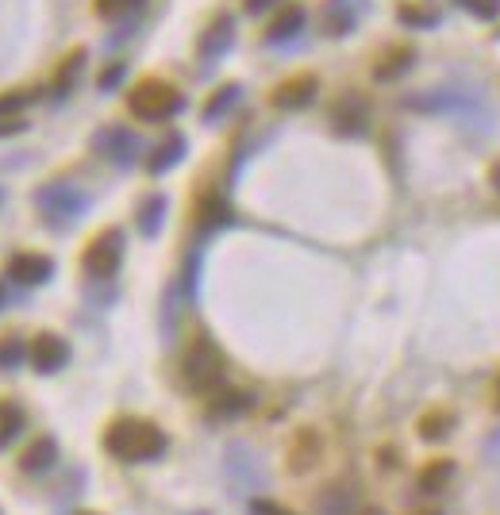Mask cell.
<instances>
[{"label":"cell","instance_id":"cell-1","mask_svg":"<svg viewBox=\"0 0 500 515\" xmlns=\"http://www.w3.org/2000/svg\"><path fill=\"white\" fill-rule=\"evenodd\" d=\"M408 108L416 112H435V116H450V120L466 123L474 131H493L497 127V112L493 104L485 100L481 89H470V85H447V89H431L424 97H408L404 100Z\"/></svg>","mask_w":500,"mask_h":515},{"label":"cell","instance_id":"cell-2","mask_svg":"<svg viewBox=\"0 0 500 515\" xmlns=\"http://www.w3.org/2000/svg\"><path fill=\"white\" fill-rule=\"evenodd\" d=\"M166 431L162 427H154L150 419H116V423H108V431H104V450L112 454V458H120V462H154V458H162L166 454Z\"/></svg>","mask_w":500,"mask_h":515},{"label":"cell","instance_id":"cell-3","mask_svg":"<svg viewBox=\"0 0 500 515\" xmlns=\"http://www.w3.org/2000/svg\"><path fill=\"white\" fill-rule=\"evenodd\" d=\"M224 369V354L208 335H197L185 350V358H181V373H185L189 389H197V393H216L224 385Z\"/></svg>","mask_w":500,"mask_h":515},{"label":"cell","instance_id":"cell-4","mask_svg":"<svg viewBox=\"0 0 500 515\" xmlns=\"http://www.w3.org/2000/svg\"><path fill=\"white\" fill-rule=\"evenodd\" d=\"M127 108H131V116H139V120L162 123V120H174L177 112L185 108V97L177 93L170 81L147 77V81H139V85L127 93Z\"/></svg>","mask_w":500,"mask_h":515},{"label":"cell","instance_id":"cell-5","mask_svg":"<svg viewBox=\"0 0 500 515\" xmlns=\"http://www.w3.org/2000/svg\"><path fill=\"white\" fill-rule=\"evenodd\" d=\"M35 208L43 212L47 223L66 227V223H77L85 216L89 197H85L81 189H74V185H66V181H54V185H43V189L35 193Z\"/></svg>","mask_w":500,"mask_h":515},{"label":"cell","instance_id":"cell-6","mask_svg":"<svg viewBox=\"0 0 500 515\" xmlns=\"http://www.w3.org/2000/svg\"><path fill=\"white\" fill-rule=\"evenodd\" d=\"M120 262H124V231H116V227H108V231L93 235V243L85 246V254H81L85 273H89V277H97V281L116 277Z\"/></svg>","mask_w":500,"mask_h":515},{"label":"cell","instance_id":"cell-7","mask_svg":"<svg viewBox=\"0 0 500 515\" xmlns=\"http://www.w3.org/2000/svg\"><path fill=\"white\" fill-rule=\"evenodd\" d=\"M93 150L100 158H108L112 166H135L143 158V139L127 127H104L93 135Z\"/></svg>","mask_w":500,"mask_h":515},{"label":"cell","instance_id":"cell-8","mask_svg":"<svg viewBox=\"0 0 500 515\" xmlns=\"http://www.w3.org/2000/svg\"><path fill=\"white\" fill-rule=\"evenodd\" d=\"M316 93H320V81L312 74H297L289 77V81H281L270 100H274V108H281V112H297V108H308L316 100Z\"/></svg>","mask_w":500,"mask_h":515},{"label":"cell","instance_id":"cell-9","mask_svg":"<svg viewBox=\"0 0 500 515\" xmlns=\"http://www.w3.org/2000/svg\"><path fill=\"white\" fill-rule=\"evenodd\" d=\"M31 366L39 369V373H58V369H66L70 362V343L62 339V335H39L35 343H31Z\"/></svg>","mask_w":500,"mask_h":515},{"label":"cell","instance_id":"cell-10","mask_svg":"<svg viewBox=\"0 0 500 515\" xmlns=\"http://www.w3.org/2000/svg\"><path fill=\"white\" fill-rule=\"evenodd\" d=\"M4 270H8L12 281H20V285H47L50 277H54V262H50L47 254H12Z\"/></svg>","mask_w":500,"mask_h":515},{"label":"cell","instance_id":"cell-11","mask_svg":"<svg viewBox=\"0 0 500 515\" xmlns=\"http://www.w3.org/2000/svg\"><path fill=\"white\" fill-rule=\"evenodd\" d=\"M362 16V0H327L324 4V31L327 35H350Z\"/></svg>","mask_w":500,"mask_h":515},{"label":"cell","instance_id":"cell-12","mask_svg":"<svg viewBox=\"0 0 500 515\" xmlns=\"http://www.w3.org/2000/svg\"><path fill=\"white\" fill-rule=\"evenodd\" d=\"M231 39H235V24H231V16H220L216 24L204 31V39H200V58L212 66L220 54H227Z\"/></svg>","mask_w":500,"mask_h":515},{"label":"cell","instance_id":"cell-13","mask_svg":"<svg viewBox=\"0 0 500 515\" xmlns=\"http://www.w3.org/2000/svg\"><path fill=\"white\" fill-rule=\"evenodd\" d=\"M331 123H335L339 135H362L366 131V104L358 97L339 100L335 112H331Z\"/></svg>","mask_w":500,"mask_h":515},{"label":"cell","instance_id":"cell-14","mask_svg":"<svg viewBox=\"0 0 500 515\" xmlns=\"http://www.w3.org/2000/svg\"><path fill=\"white\" fill-rule=\"evenodd\" d=\"M54 462H58V442L50 439V435L35 439L24 454H20V469H24V473H47V469H54Z\"/></svg>","mask_w":500,"mask_h":515},{"label":"cell","instance_id":"cell-15","mask_svg":"<svg viewBox=\"0 0 500 515\" xmlns=\"http://www.w3.org/2000/svg\"><path fill=\"white\" fill-rule=\"evenodd\" d=\"M181 158H185V135H170L166 143L154 147V154H147V170L154 177H162L166 170H174Z\"/></svg>","mask_w":500,"mask_h":515},{"label":"cell","instance_id":"cell-16","mask_svg":"<svg viewBox=\"0 0 500 515\" xmlns=\"http://www.w3.org/2000/svg\"><path fill=\"white\" fill-rule=\"evenodd\" d=\"M300 27H304V8H300V4H289V8H281L274 20H270L266 39H270V43H285V39L300 35Z\"/></svg>","mask_w":500,"mask_h":515},{"label":"cell","instance_id":"cell-17","mask_svg":"<svg viewBox=\"0 0 500 515\" xmlns=\"http://www.w3.org/2000/svg\"><path fill=\"white\" fill-rule=\"evenodd\" d=\"M316 458H320V439H316V431H300L293 446H289V466L304 473V469L316 466Z\"/></svg>","mask_w":500,"mask_h":515},{"label":"cell","instance_id":"cell-18","mask_svg":"<svg viewBox=\"0 0 500 515\" xmlns=\"http://www.w3.org/2000/svg\"><path fill=\"white\" fill-rule=\"evenodd\" d=\"M24 427H27L24 408H20V404H12V400H0V450L20 439V435H24Z\"/></svg>","mask_w":500,"mask_h":515},{"label":"cell","instance_id":"cell-19","mask_svg":"<svg viewBox=\"0 0 500 515\" xmlns=\"http://www.w3.org/2000/svg\"><path fill=\"white\" fill-rule=\"evenodd\" d=\"M412 58H416V50L412 47H393L381 54V62L374 66V77L377 81H393L400 77L404 70H412Z\"/></svg>","mask_w":500,"mask_h":515},{"label":"cell","instance_id":"cell-20","mask_svg":"<svg viewBox=\"0 0 500 515\" xmlns=\"http://www.w3.org/2000/svg\"><path fill=\"white\" fill-rule=\"evenodd\" d=\"M166 197L162 193H150L143 204H139V231L147 235V239H154L158 231H162V223H166Z\"/></svg>","mask_w":500,"mask_h":515},{"label":"cell","instance_id":"cell-21","mask_svg":"<svg viewBox=\"0 0 500 515\" xmlns=\"http://www.w3.org/2000/svg\"><path fill=\"white\" fill-rule=\"evenodd\" d=\"M250 408V396L247 393H239V389H224V385H220V389H216V393H212V400H208V412H212V416H239V412H247Z\"/></svg>","mask_w":500,"mask_h":515},{"label":"cell","instance_id":"cell-22","mask_svg":"<svg viewBox=\"0 0 500 515\" xmlns=\"http://www.w3.org/2000/svg\"><path fill=\"white\" fill-rule=\"evenodd\" d=\"M454 481V462L450 458H435L420 469V492H443Z\"/></svg>","mask_w":500,"mask_h":515},{"label":"cell","instance_id":"cell-23","mask_svg":"<svg viewBox=\"0 0 500 515\" xmlns=\"http://www.w3.org/2000/svg\"><path fill=\"white\" fill-rule=\"evenodd\" d=\"M231 220H235V212H231V204H227L224 197H204V200H200V227H204V231L227 227Z\"/></svg>","mask_w":500,"mask_h":515},{"label":"cell","instance_id":"cell-24","mask_svg":"<svg viewBox=\"0 0 500 515\" xmlns=\"http://www.w3.org/2000/svg\"><path fill=\"white\" fill-rule=\"evenodd\" d=\"M239 97H243V89H239V85H224V89H216V93H212V100L204 104V120L216 123L220 116H227V112L239 104Z\"/></svg>","mask_w":500,"mask_h":515},{"label":"cell","instance_id":"cell-25","mask_svg":"<svg viewBox=\"0 0 500 515\" xmlns=\"http://www.w3.org/2000/svg\"><path fill=\"white\" fill-rule=\"evenodd\" d=\"M81 66H85V50L77 47L74 54H66L62 70H58V77H54V93H58V97H66V93H70V89L77 85V77H81Z\"/></svg>","mask_w":500,"mask_h":515},{"label":"cell","instance_id":"cell-26","mask_svg":"<svg viewBox=\"0 0 500 515\" xmlns=\"http://www.w3.org/2000/svg\"><path fill=\"white\" fill-rule=\"evenodd\" d=\"M450 431H454V412H427L424 419H420V439L427 442H439V439H447Z\"/></svg>","mask_w":500,"mask_h":515},{"label":"cell","instance_id":"cell-27","mask_svg":"<svg viewBox=\"0 0 500 515\" xmlns=\"http://www.w3.org/2000/svg\"><path fill=\"white\" fill-rule=\"evenodd\" d=\"M27 354H31V350L24 346L20 335H4V339H0V369H16Z\"/></svg>","mask_w":500,"mask_h":515},{"label":"cell","instance_id":"cell-28","mask_svg":"<svg viewBox=\"0 0 500 515\" xmlns=\"http://www.w3.org/2000/svg\"><path fill=\"white\" fill-rule=\"evenodd\" d=\"M400 24L431 27V24H439V12H435V8H420V4H400Z\"/></svg>","mask_w":500,"mask_h":515},{"label":"cell","instance_id":"cell-29","mask_svg":"<svg viewBox=\"0 0 500 515\" xmlns=\"http://www.w3.org/2000/svg\"><path fill=\"white\" fill-rule=\"evenodd\" d=\"M350 512V496L343 489H331L320 500V515H347Z\"/></svg>","mask_w":500,"mask_h":515},{"label":"cell","instance_id":"cell-30","mask_svg":"<svg viewBox=\"0 0 500 515\" xmlns=\"http://www.w3.org/2000/svg\"><path fill=\"white\" fill-rule=\"evenodd\" d=\"M470 16H477V20H497L500 16V0H458Z\"/></svg>","mask_w":500,"mask_h":515},{"label":"cell","instance_id":"cell-31","mask_svg":"<svg viewBox=\"0 0 500 515\" xmlns=\"http://www.w3.org/2000/svg\"><path fill=\"white\" fill-rule=\"evenodd\" d=\"M143 0H97V12L100 16H124L131 8H139Z\"/></svg>","mask_w":500,"mask_h":515},{"label":"cell","instance_id":"cell-32","mask_svg":"<svg viewBox=\"0 0 500 515\" xmlns=\"http://www.w3.org/2000/svg\"><path fill=\"white\" fill-rule=\"evenodd\" d=\"M27 100H31L27 93H16V97L8 93V97H0V116H20V112H24Z\"/></svg>","mask_w":500,"mask_h":515},{"label":"cell","instance_id":"cell-33","mask_svg":"<svg viewBox=\"0 0 500 515\" xmlns=\"http://www.w3.org/2000/svg\"><path fill=\"white\" fill-rule=\"evenodd\" d=\"M250 512H254V515H293L289 508L274 504V500H254V504H250Z\"/></svg>","mask_w":500,"mask_h":515},{"label":"cell","instance_id":"cell-34","mask_svg":"<svg viewBox=\"0 0 500 515\" xmlns=\"http://www.w3.org/2000/svg\"><path fill=\"white\" fill-rule=\"evenodd\" d=\"M120 77H124V62H116V66H108V70L100 74V89H112V85H120Z\"/></svg>","mask_w":500,"mask_h":515},{"label":"cell","instance_id":"cell-35","mask_svg":"<svg viewBox=\"0 0 500 515\" xmlns=\"http://www.w3.org/2000/svg\"><path fill=\"white\" fill-rule=\"evenodd\" d=\"M24 127L27 123L20 120V116H0V139H4V135H20Z\"/></svg>","mask_w":500,"mask_h":515},{"label":"cell","instance_id":"cell-36","mask_svg":"<svg viewBox=\"0 0 500 515\" xmlns=\"http://www.w3.org/2000/svg\"><path fill=\"white\" fill-rule=\"evenodd\" d=\"M485 454H489V458H493V462L500 466V431L489 442H485Z\"/></svg>","mask_w":500,"mask_h":515},{"label":"cell","instance_id":"cell-37","mask_svg":"<svg viewBox=\"0 0 500 515\" xmlns=\"http://www.w3.org/2000/svg\"><path fill=\"white\" fill-rule=\"evenodd\" d=\"M274 0H247V12H262V8H270Z\"/></svg>","mask_w":500,"mask_h":515},{"label":"cell","instance_id":"cell-38","mask_svg":"<svg viewBox=\"0 0 500 515\" xmlns=\"http://www.w3.org/2000/svg\"><path fill=\"white\" fill-rule=\"evenodd\" d=\"M489 177H493V189H497V193H500V162H497V166H493V173H489Z\"/></svg>","mask_w":500,"mask_h":515},{"label":"cell","instance_id":"cell-39","mask_svg":"<svg viewBox=\"0 0 500 515\" xmlns=\"http://www.w3.org/2000/svg\"><path fill=\"white\" fill-rule=\"evenodd\" d=\"M358 515H385V512H381V508H362Z\"/></svg>","mask_w":500,"mask_h":515},{"label":"cell","instance_id":"cell-40","mask_svg":"<svg viewBox=\"0 0 500 515\" xmlns=\"http://www.w3.org/2000/svg\"><path fill=\"white\" fill-rule=\"evenodd\" d=\"M0 304H4V285H0Z\"/></svg>","mask_w":500,"mask_h":515},{"label":"cell","instance_id":"cell-41","mask_svg":"<svg viewBox=\"0 0 500 515\" xmlns=\"http://www.w3.org/2000/svg\"><path fill=\"white\" fill-rule=\"evenodd\" d=\"M77 515H97V512H77Z\"/></svg>","mask_w":500,"mask_h":515},{"label":"cell","instance_id":"cell-42","mask_svg":"<svg viewBox=\"0 0 500 515\" xmlns=\"http://www.w3.org/2000/svg\"><path fill=\"white\" fill-rule=\"evenodd\" d=\"M497 404H500V389H497Z\"/></svg>","mask_w":500,"mask_h":515},{"label":"cell","instance_id":"cell-43","mask_svg":"<svg viewBox=\"0 0 500 515\" xmlns=\"http://www.w3.org/2000/svg\"><path fill=\"white\" fill-rule=\"evenodd\" d=\"M427 515H439V512H427Z\"/></svg>","mask_w":500,"mask_h":515}]
</instances>
